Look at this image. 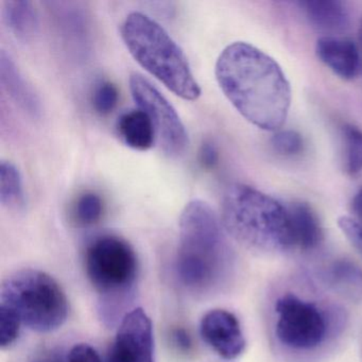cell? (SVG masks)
<instances>
[{
  "label": "cell",
  "mask_w": 362,
  "mask_h": 362,
  "mask_svg": "<svg viewBox=\"0 0 362 362\" xmlns=\"http://www.w3.org/2000/svg\"><path fill=\"white\" fill-rule=\"evenodd\" d=\"M351 218L356 220L358 224L362 228V188L354 197L351 202Z\"/></svg>",
  "instance_id": "f1b7e54d"
},
{
  "label": "cell",
  "mask_w": 362,
  "mask_h": 362,
  "mask_svg": "<svg viewBox=\"0 0 362 362\" xmlns=\"http://www.w3.org/2000/svg\"><path fill=\"white\" fill-rule=\"evenodd\" d=\"M199 160L203 168H215L219 160V152L211 141H204L199 152Z\"/></svg>",
  "instance_id": "484cf974"
},
{
  "label": "cell",
  "mask_w": 362,
  "mask_h": 362,
  "mask_svg": "<svg viewBox=\"0 0 362 362\" xmlns=\"http://www.w3.org/2000/svg\"><path fill=\"white\" fill-rule=\"evenodd\" d=\"M0 79L10 98L23 112L35 119L41 118L43 109L39 96L5 50L0 54Z\"/></svg>",
  "instance_id": "7c38bea8"
},
{
  "label": "cell",
  "mask_w": 362,
  "mask_h": 362,
  "mask_svg": "<svg viewBox=\"0 0 362 362\" xmlns=\"http://www.w3.org/2000/svg\"><path fill=\"white\" fill-rule=\"evenodd\" d=\"M345 144V169L351 177L362 171V130L353 124L342 127Z\"/></svg>",
  "instance_id": "ffe728a7"
},
{
  "label": "cell",
  "mask_w": 362,
  "mask_h": 362,
  "mask_svg": "<svg viewBox=\"0 0 362 362\" xmlns=\"http://www.w3.org/2000/svg\"><path fill=\"white\" fill-rule=\"evenodd\" d=\"M119 92L115 84L103 81L97 84L93 93L92 103L95 111L100 115H109L117 107Z\"/></svg>",
  "instance_id": "44dd1931"
},
{
  "label": "cell",
  "mask_w": 362,
  "mask_h": 362,
  "mask_svg": "<svg viewBox=\"0 0 362 362\" xmlns=\"http://www.w3.org/2000/svg\"><path fill=\"white\" fill-rule=\"evenodd\" d=\"M200 334L204 342L220 357L238 358L245 351V339L238 319L230 311L214 309L201 320Z\"/></svg>",
  "instance_id": "30bf717a"
},
{
  "label": "cell",
  "mask_w": 362,
  "mask_h": 362,
  "mask_svg": "<svg viewBox=\"0 0 362 362\" xmlns=\"http://www.w3.org/2000/svg\"><path fill=\"white\" fill-rule=\"evenodd\" d=\"M300 7L308 20L324 30H340L349 24V12L341 1L310 0L300 3Z\"/></svg>",
  "instance_id": "2e32d148"
},
{
  "label": "cell",
  "mask_w": 362,
  "mask_h": 362,
  "mask_svg": "<svg viewBox=\"0 0 362 362\" xmlns=\"http://www.w3.org/2000/svg\"><path fill=\"white\" fill-rule=\"evenodd\" d=\"M129 86L139 109L149 116L163 151L169 158H180L187 149L188 134L177 110L141 74L130 76Z\"/></svg>",
  "instance_id": "52a82bcc"
},
{
  "label": "cell",
  "mask_w": 362,
  "mask_h": 362,
  "mask_svg": "<svg viewBox=\"0 0 362 362\" xmlns=\"http://www.w3.org/2000/svg\"><path fill=\"white\" fill-rule=\"evenodd\" d=\"M22 325L13 311L0 306V345L3 349L11 346L18 340Z\"/></svg>",
  "instance_id": "603a6c76"
},
{
  "label": "cell",
  "mask_w": 362,
  "mask_h": 362,
  "mask_svg": "<svg viewBox=\"0 0 362 362\" xmlns=\"http://www.w3.org/2000/svg\"><path fill=\"white\" fill-rule=\"evenodd\" d=\"M275 334L281 344L298 351L319 346L327 334V320L321 309L296 294L281 296L275 303Z\"/></svg>",
  "instance_id": "ba28073f"
},
{
  "label": "cell",
  "mask_w": 362,
  "mask_h": 362,
  "mask_svg": "<svg viewBox=\"0 0 362 362\" xmlns=\"http://www.w3.org/2000/svg\"><path fill=\"white\" fill-rule=\"evenodd\" d=\"M107 362H156L153 327L143 308L133 309L120 321Z\"/></svg>",
  "instance_id": "9c48e42d"
},
{
  "label": "cell",
  "mask_w": 362,
  "mask_h": 362,
  "mask_svg": "<svg viewBox=\"0 0 362 362\" xmlns=\"http://www.w3.org/2000/svg\"><path fill=\"white\" fill-rule=\"evenodd\" d=\"M173 344L182 351H189L192 346V340L188 332L184 328H175L173 330Z\"/></svg>",
  "instance_id": "4316f807"
},
{
  "label": "cell",
  "mask_w": 362,
  "mask_h": 362,
  "mask_svg": "<svg viewBox=\"0 0 362 362\" xmlns=\"http://www.w3.org/2000/svg\"><path fill=\"white\" fill-rule=\"evenodd\" d=\"M360 42H361V45H362V25H361V28H360Z\"/></svg>",
  "instance_id": "f546056e"
},
{
  "label": "cell",
  "mask_w": 362,
  "mask_h": 362,
  "mask_svg": "<svg viewBox=\"0 0 362 362\" xmlns=\"http://www.w3.org/2000/svg\"><path fill=\"white\" fill-rule=\"evenodd\" d=\"M273 149L281 156H293L300 154L304 147V141L300 133L293 130L276 131L271 139Z\"/></svg>",
  "instance_id": "7402d4cb"
},
{
  "label": "cell",
  "mask_w": 362,
  "mask_h": 362,
  "mask_svg": "<svg viewBox=\"0 0 362 362\" xmlns=\"http://www.w3.org/2000/svg\"><path fill=\"white\" fill-rule=\"evenodd\" d=\"M105 211L103 199L95 192H88L78 197L73 206V220L78 226L88 228L100 221Z\"/></svg>",
  "instance_id": "d6986e66"
},
{
  "label": "cell",
  "mask_w": 362,
  "mask_h": 362,
  "mask_svg": "<svg viewBox=\"0 0 362 362\" xmlns=\"http://www.w3.org/2000/svg\"><path fill=\"white\" fill-rule=\"evenodd\" d=\"M315 52L320 61L342 79L353 80L359 74V50L351 40L321 37L317 40Z\"/></svg>",
  "instance_id": "8fae6325"
},
{
  "label": "cell",
  "mask_w": 362,
  "mask_h": 362,
  "mask_svg": "<svg viewBox=\"0 0 362 362\" xmlns=\"http://www.w3.org/2000/svg\"><path fill=\"white\" fill-rule=\"evenodd\" d=\"M117 131L124 143L131 149L147 151L156 141V133L149 116L143 110H133L120 116Z\"/></svg>",
  "instance_id": "9a60e30c"
},
{
  "label": "cell",
  "mask_w": 362,
  "mask_h": 362,
  "mask_svg": "<svg viewBox=\"0 0 362 362\" xmlns=\"http://www.w3.org/2000/svg\"><path fill=\"white\" fill-rule=\"evenodd\" d=\"M338 226L353 247L362 256V228L351 216L339 218Z\"/></svg>",
  "instance_id": "cb8c5ba5"
},
{
  "label": "cell",
  "mask_w": 362,
  "mask_h": 362,
  "mask_svg": "<svg viewBox=\"0 0 362 362\" xmlns=\"http://www.w3.org/2000/svg\"><path fill=\"white\" fill-rule=\"evenodd\" d=\"M175 272L196 296L218 291L230 276L233 253L221 219L209 203L194 199L182 211Z\"/></svg>",
  "instance_id": "7a4b0ae2"
},
{
  "label": "cell",
  "mask_w": 362,
  "mask_h": 362,
  "mask_svg": "<svg viewBox=\"0 0 362 362\" xmlns=\"http://www.w3.org/2000/svg\"><path fill=\"white\" fill-rule=\"evenodd\" d=\"M31 362H69L65 360L62 353L56 349H47V351H42L35 356V359Z\"/></svg>",
  "instance_id": "83f0119b"
},
{
  "label": "cell",
  "mask_w": 362,
  "mask_h": 362,
  "mask_svg": "<svg viewBox=\"0 0 362 362\" xmlns=\"http://www.w3.org/2000/svg\"><path fill=\"white\" fill-rule=\"evenodd\" d=\"M69 362H103L98 351L86 343L74 345L67 355Z\"/></svg>",
  "instance_id": "d4e9b609"
},
{
  "label": "cell",
  "mask_w": 362,
  "mask_h": 362,
  "mask_svg": "<svg viewBox=\"0 0 362 362\" xmlns=\"http://www.w3.org/2000/svg\"><path fill=\"white\" fill-rule=\"evenodd\" d=\"M216 79L224 96L250 124L281 130L291 105V88L276 61L245 42L226 46L218 57Z\"/></svg>",
  "instance_id": "6da1fadb"
},
{
  "label": "cell",
  "mask_w": 362,
  "mask_h": 362,
  "mask_svg": "<svg viewBox=\"0 0 362 362\" xmlns=\"http://www.w3.org/2000/svg\"><path fill=\"white\" fill-rule=\"evenodd\" d=\"M86 272L99 294V315L105 325L124 319L139 277V259L132 245L117 235L105 234L88 243Z\"/></svg>",
  "instance_id": "5b68a950"
},
{
  "label": "cell",
  "mask_w": 362,
  "mask_h": 362,
  "mask_svg": "<svg viewBox=\"0 0 362 362\" xmlns=\"http://www.w3.org/2000/svg\"><path fill=\"white\" fill-rule=\"evenodd\" d=\"M4 20L18 41L30 43L40 33L37 8L28 0H9L4 3Z\"/></svg>",
  "instance_id": "5bb4252c"
},
{
  "label": "cell",
  "mask_w": 362,
  "mask_h": 362,
  "mask_svg": "<svg viewBox=\"0 0 362 362\" xmlns=\"http://www.w3.org/2000/svg\"><path fill=\"white\" fill-rule=\"evenodd\" d=\"M327 274L334 290L349 298L362 300V270L357 264L346 259L337 260Z\"/></svg>",
  "instance_id": "ac0fdd59"
},
{
  "label": "cell",
  "mask_w": 362,
  "mask_h": 362,
  "mask_svg": "<svg viewBox=\"0 0 362 362\" xmlns=\"http://www.w3.org/2000/svg\"><path fill=\"white\" fill-rule=\"evenodd\" d=\"M120 35L139 66L180 98L198 100L202 90L187 57L158 23L141 12H131Z\"/></svg>",
  "instance_id": "277c9868"
},
{
  "label": "cell",
  "mask_w": 362,
  "mask_h": 362,
  "mask_svg": "<svg viewBox=\"0 0 362 362\" xmlns=\"http://www.w3.org/2000/svg\"><path fill=\"white\" fill-rule=\"evenodd\" d=\"M221 222L232 238L252 251L279 253L292 249L287 209L251 186L233 184L226 190Z\"/></svg>",
  "instance_id": "3957f363"
},
{
  "label": "cell",
  "mask_w": 362,
  "mask_h": 362,
  "mask_svg": "<svg viewBox=\"0 0 362 362\" xmlns=\"http://www.w3.org/2000/svg\"><path fill=\"white\" fill-rule=\"evenodd\" d=\"M0 202L11 211H22L26 205L22 173L10 160L0 163Z\"/></svg>",
  "instance_id": "e0dca14e"
},
{
  "label": "cell",
  "mask_w": 362,
  "mask_h": 362,
  "mask_svg": "<svg viewBox=\"0 0 362 362\" xmlns=\"http://www.w3.org/2000/svg\"><path fill=\"white\" fill-rule=\"evenodd\" d=\"M0 306L16 313L23 325L37 332L60 328L69 317V300L58 281L43 271L23 269L0 288Z\"/></svg>",
  "instance_id": "8992f818"
},
{
  "label": "cell",
  "mask_w": 362,
  "mask_h": 362,
  "mask_svg": "<svg viewBox=\"0 0 362 362\" xmlns=\"http://www.w3.org/2000/svg\"><path fill=\"white\" fill-rule=\"evenodd\" d=\"M292 249L310 251L323 239V230L317 214L304 202H293L286 206Z\"/></svg>",
  "instance_id": "4fadbf2b"
}]
</instances>
